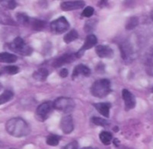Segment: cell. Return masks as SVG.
Wrapping results in <instances>:
<instances>
[{"mask_svg":"<svg viewBox=\"0 0 153 149\" xmlns=\"http://www.w3.org/2000/svg\"><path fill=\"white\" fill-rule=\"evenodd\" d=\"M120 47V51H121V55L124 60H129L132 58V54H133V48L131 46V44L128 41H124L123 43H121L119 45Z\"/></svg>","mask_w":153,"mask_h":149,"instance_id":"4fadbf2b","label":"cell"},{"mask_svg":"<svg viewBox=\"0 0 153 149\" xmlns=\"http://www.w3.org/2000/svg\"><path fill=\"white\" fill-rule=\"evenodd\" d=\"M97 42H98L97 37H96L94 34H91V33L89 34V35L86 37V39H85V41H84L83 46H82V47L81 48V49L75 54L76 57H77V58H81V57L83 55V53H84L85 50H88V49H91L92 47H94V46L97 44Z\"/></svg>","mask_w":153,"mask_h":149,"instance_id":"52a82bcc","label":"cell"},{"mask_svg":"<svg viewBox=\"0 0 153 149\" xmlns=\"http://www.w3.org/2000/svg\"><path fill=\"white\" fill-rule=\"evenodd\" d=\"M151 18H152V20L153 21V11H152V13H151Z\"/></svg>","mask_w":153,"mask_h":149,"instance_id":"d590c367","label":"cell"},{"mask_svg":"<svg viewBox=\"0 0 153 149\" xmlns=\"http://www.w3.org/2000/svg\"><path fill=\"white\" fill-rule=\"evenodd\" d=\"M7 0H0V4H4L5 2H6Z\"/></svg>","mask_w":153,"mask_h":149,"instance_id":"e575fe53","label":"cell"},{"mask_svg":"<svg viewBox=\"0 0 153 149\" xmlns=\"http://www.w3.org/2000/svg\"><path fill=\"white\" fill-rule=\"evenodd\" d=\"M80 75H82L84 76H89L91 75V69L84 65H77L74 68V72L72 75V77L74 79L75 77L79 76Z\"/></svg>","mask_w":153,"mask_h":149,"instance_id":"5bb4252c","label":"cell"},{"mask_svg":"<svg viewBox=\"0 0 153 149\" xmlns=\"http://www.w3.org/2000/svg\"><path fill=\"white\" fill-rule=\"evenodd\" d=\"M107 4V0H101L100 3H99V6L100 7H103Z\"/></svg>","mask_w":153,"mask_h":149,"instance_id":"d6a6232c","label":"cell"},{"mask_svg":"<svg viewBox=\"0 0 153 149\" xmlns=\"http://www.w3.org/2000/svg\"><path fill=\"white\" fill-rule=\"evenodd\" d=\"M100 141L106 145V146H108L110 145L111 143V140H112V135L111 133L108 132V131H102L100 134Z\"/></svg>","mask_w":153,"mask_h":149,"instance_id":"603a6c76","label":"cell"},{"mask_svg":"<svg viewBox=\"0 0 153 149\" xmlns=\"http://www.w3.org/2000/svg\"><path fill=\"white\" fill-rule=\"evenodd\" d=\"M114 144H115V146L116 147H118V145H119V140L118 139H114Z\"/></svg>","mask_w":153,"mask_h":149,"instance_id":"836d02e7","label":"cell"},{"mask_svg":"<svg viewBox=\"0 0 153 149\" xmlns=\"http://www.w3.org/2000/svg\"><path fill=\"white\" fill-rule=\"evenodd\" d=\"M60 128L65 134H70L74 130V121L71 115H66L62 118Z\"/></svg>","mask_w":153,"mask_h":149,"instance_id":"8fae6325","label":"cell"},{"mask_svg":"<svg viewBox=\"0 0 153 149\" xmlns=\"http://www.w3.org/2000/svg\"><path fill=\"white\" fill-rule=\"evenodd\" d=\"M47 22L45 21L39 20V19H30V26L35 30V31H42L45 29Z\"/></svg>","mask_w":153,"mask_h":149,"instance_id":"ac0fdd59","label":"cell"},{"mask_svg":"<svg viewBox=\"0 0 153 149\" xmlns=\"http://www.w3.org/2000/svg\"><path fill=\"white\" fill-rule=\"evenodd\" d=\"M78 32L75 31V30H71L69 32H67L65 37H64V41L66 43V44H69L71 42H73L74 40H75L77 38H78Z\"/></svg>","mask_w":153,"mask_h":149,"instance_id":"7402d4cb","label":"cell"},{"mask_svg":"<svg viewBox=\"0 0 153 149\" xmlns=\"http://www.w3.org/2000/svg\"><path fill=\"white\" fill-rule=\"evenodd\" d=\"M8 134L15 138H23L30 134V127L25 121L21 118H13L5 124Z\"/></svg>","mask_w":153,"mask_h":149,"instance_id":"6da1fadb","label":"cell"},{"mask_svg":"<svg viewBox=\"0 0 153 149\" xmlns=\"http://www.w3.org/2000/svg\"><path fill=\"white\" fill-rule=\"evenodd\" d=\"M81 149H92L91 148H90V147H87V148H82Z\"/></svg>","mask_w":153,"mask_h":149,"instance_id":"8d00e7d4","label":"cell"},{"mask_svg":"<svg viewBox=\"0 0 153 149\" xmlns=\"http://www.w3.org/2000/svg\"><path fill=\"white\" fill-rule=\"evenodd\" d=\"M11 149H13V148H11Z\"/></svg>","mask_w":153,"mask_h":149,"instance_id":"74e56055","label":"cell"},{"mask_svg":"<svg viewBox=\"0 0 153 149\" xmlns=\"http://www.w3.org/2000/svg\"><path fill=\"white\" fill-rule=\"evenodd\" d=\"M59 76H60L61 77H63V78L66 77V76H68V70H67L66 68H63V69H61V70H60V72H59Z\"/></svg>","mask_w":153,"mask_h":149,"instance_id":"1f68e13d","label":"cell"},{"mask_svg":"<svg viewBox=\"0 0 153 149\" xmlns=\"http://www.w3.org/2000/svg\"><path fill=\"white\" fill-rule=\"evenodd\" d=\"M139 24V19L136 16H133L128 18L126 23V30H133L135 27H137Z\"/></svg>","mask_w":153,"mask_h":149,"instance_id":"cb8c5ba5","label":"cell"},{"mask_svg":"<svg viewBox=\"0 0 153 149\" xmlns=\"http://www.w3.org/2000/svg\"><path fill=\"white\" fill-rule=\"evenodd\" d=\"M96 53L100 58H110L114 56V51L111 48L106 45H99L96 47Z\"/></svg>","mask_w":153,"mask_h":149,"instance_id":"7c38bea8","label":"cell"},{"mask_svg":"<svg viewBox=\"0 0 153 149\" xmlns=\"http://www.w3.org/2000/svg\"><path fill=\"white\" fill-rule=\"evenodd\" d=\"M93 13H94V8L91 7V6H87V7H85L84 10L82 11V15L83 17H88V18H89V17L92 16Z\"/></svg>","mask_w":153,"mask_h":149,"instance_id":"f1b7e54d","label":"cell"},{"mask_svg":"<svg viewBox=\"0 0 153 149\" xmlns=\"http://www.w3.org/2000/svg\"><path fill=\"white\" fill-rule=\"evenodd\" d=\"M76 55L75 54H64L62 56H60L59 58H56L53 63H52V66L54 67H60L65 64H69L71 62H73L75 58H76Z\"/></svg>","mask_w":153,"mask_h":149,"instance_id":"9c48e42d","label":"cell"},{"mask_svg":"<svg viewBox=\"0 0 153 149\" xmlns=\"http://www.w3.org/2000/svg\"><path fill=\"white\" fill-rule=\"evenodd\" d=\"M13 97V93L12 91H4L1 95H0V105L1 104H4L9 101H11Z\"/></svg>","mask_w":153,"mask_h":149,"instance_id":"d4e9b609","label":"cell"},{"mask_svg":"<svg viewBox=\"0 0 153 149\" xmlns=\"http://www.w3.org/2000/svg\"><path fill=\"white\" fill-rule=\"evenodd\" d=\"M16 20L18 22V23L22 24V25H30V18L24 13H18L16 14Z\"/></svg>","mask_w":153,"mask_h":149,"instance_id":"44dd1931","label":"cell"},{"mask_svg":"<svg viewBox=\"0 0 153 149\" xmlns=\"http://www.w3.org/2000/svg\"><path fill=\"white\" fill-rule=\"evenodd\" d=\"M91 94L98 98H103L110 94L111 85L108 79H100L97 80L91 86Z\"/></svg>","mask_w":153,"mask_h":149,"instance_id":"7a4b0ae2","label":"cell"},{"mask_svg":"<svg viewBox=\"0 0 153 149\" xmlns=\"http://www.w3.org/2000/svg\"><path fill=\"white\" fill-rule=\"evenodd\" d=\"M61 138L59 136H56V135H50L47 138V144L48 146H51V147H56L59 144V141H60Z\"/></svg>","mask_w":153,"mask_h":149,"instance_id":"4316f807","label":"cell"},{"mask_svg":"<svg viewBox=\"0 0 153 149\" xmlns=\"http://www.w3.org/2000/svg\"><path fill=\"white\" fill-rule=\"evenodd\" d=\"M0 24L4 25H16V22L13 20V18L4 10L0 9Z\"/></svg>","mask_w":153,"mask_h":149,"instance_id":"2e32d148","label":"cell"},{"mask_svg":"<svg viewBox=\"0 0 153 149\" xmlns=\"http://www.w3.org/2000/svg\"><path fill=\"white\" fill-rule=\"evenodd\" d=\"M10 50L21 54L22 56H30L32 53V49L26 44L24 40L21 37H16L11 43L7 44Z\"/></svg>","mask_w":153,"mask_h":149,"instance_id":"3957f363","label":"cell"},{"mask_svg":"<svg viewBox=\"0 0 153 149\" xmlns=\"http://www.w3.org/2000/svg\"><path fill=\"white\" fill-rule=\"evenodd\" d=\"M94 107L105 118H108L109 117V111H110V107H111V104L109 103H95L94 104Z\"/></svg>","mask_w":153,"mask_h":149,"instance_id":"9a60e30c","label":"cell"},{"mask_svg":"<svg viewBox=\"0 0 153 149\" xmlns=\"http://www.w3.org/2000/svg\"><path fill=\"white\" fill-rule=\"evenodd\" d=\"M20 69L18 67L16 66H5L0 68V76L1 75H15L17 73H19Z\"/></svg>","mask_w":153,"mask_h":149,"instance_id":"ffe728a7","label":"cell"},{"mask_svg":"<svg viewBox=\"0 0 153 149\" xmlns=\"http://www.w3.org/2000/svg\"><path fill=\"white\" fill-rule=\"evenodd\" d=\"M53 109H54V106H53V103H51V102H45V103H41L36 110L37 119L39 121H44L45 120H47L48 118V116Z\"/></svg>","mask_w":153,"mask_h":149,"instance_id":"8992f818","label":"cell"},{"mask_svg":"<svg viewBox=\"0 0 153 149\" xmlns=\"http://www.w3.org/2000/svg\"><path fill=\"white\" fill-rule=\"evenodd\" d=\"M48 74H49V72L47 68H39L33 73L32 76L35 80L43 82L47 79V77L48 76Z\"/></svg>","mask_w":153,"mask_h":149,"instance_id":"e0dca14e","label":"cell"},{"mask_svg":"<svg viewBox=\"0 0 153 149\" xmlns=\"http://www.w3.org/2000/svg\"><path fill=\"white\" fill-rule=\"evenodd\" d=\"M62 149H78V143L76 141H73V142L67 144Z\"/></svg>","mask_w":153,"mask_h":149,"instance_id":"4dcf8cb0","label":"cell"},{"mask_svg":"<svg viewBox=\"0 0 153 149\" xmlns=\"http://www.w3.org/2000/svg\"><path fill=\"white\" fill-rule=\"evenodd\" d=\"M122 95H123V99L125 102L126 110L129 111V110L134 109L136 105V101H135V97L131 94V92L127 89H124L122 92Z\"/></svg>","mask_w":153,"mask_h":149,"instance_id":"30bf717a","label":"cell"},{"mask_svg":"<svg viewBox=\"0 0 153 149\" xmlns=\"http://www.w3.org/2000/svg\"><path fill=\"white\" fill-rule=\"evenodd\" d=\"M91 121L93 124L97 125V126H101V127H106V126H108L109 125V122L104 119H101V118H99V117H93L91 119Z\"/></svg>","mask_w":153,"mask_h":149,"instance_id":"83f0119b","label":"cell"},{"mask_svg":"<svg viewBox=\"0 0 153 149\" xmlns=\"http://www.w3.org/2000/svg\"><path fill=\"white\" fill-rule=\"evenodd\" d=\"M97 24V20L96 19H91V20H88L85 24H84V31L88 33L91 34V32L92 31H94L95 27Z\"/></svg>","mask_w":153,"mask_h":149,"instance_id":"484cf974","label":"cell"},{"mask_svg":"<svg viewBox=\"0 0 153 149\" xmlns=\"http://www.w3.org/2000/svg\"><path fill=\"white\" fill-rule=\"evenodd\" d=\"M53 106L56 110L64 113H70L75 107V103L73 99L68 97H59L54 103Z\"/></svg>","mask_w":153,"mask_h":149,"instance_id":"277c9868","label":"cell"},{"mask_svg":"<svg viewBox=\"0 0 153 149\" xmlns=\"http://www.w3.org/2000/svg\"><path fill=\"white\" fill-rule=\"evenodd\" d=\"M17 60V57L14 54L8 52L0 53V63H14Z\"/></svg>","mask_w":153,"mask_h":149,"instance_id":"d6986e66","label":"cell"},{"mask_svg":"<svg viewBox=\"0 0 153 149\" xmlns=\"http://www.w3.org/2000/svg\"><path fill=\"white\" fill-rule=\"evenodd\" d=\"M17 4H16V1L15 0H7L4 4L3 6H4L5 8H8L10 10H13L16 7Z\"/></svg>","mask_w":153,"mask_h":149,"instance_id":"f546056e","label":"cell"},{"mask_svg":"<svg viewBox=\"0 0 153 149\" xmlns=\"http://www.w3.org/2000/svg\"><path fill=\"white\" fill-rule=\"evenodd\" d=\"M70 27V24L65 17L61 16L56 20H54L50 23V30L55 34H61L65 32Z\"/></svg>","mask_w":153,"mask_h":149,"instance_id":"5b68a950","label":"cell"},{"mask_svg":"<svg viewBox=\"0 0 153 149\" xmlns=\"http://www.w3.org/2000/svg\"><path fill=\"white\" fill-rule=\"evenodd\" d=\"M85 2L82 0H75V1H66L63 2L60 4V7L63 11H73L84 7Z\"/></svg>","mask_w":153,"mask_h":149,"instance_id":"ba28073f","label":"cell"}]
</instances>
